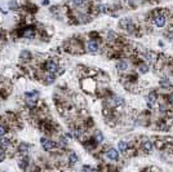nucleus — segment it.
Wrapping results in <instances>:
<instances>
[{
	"instance_id": "f257e3e1",
	"label": "nucleus",
	"mask_w": 173,
	"mask_h": 172,
	"mask_svg": "<svg viewBox=\"0 0 173 172\" xmlns=\"http://www.w3.org/2000/svg\"><path fill=\"white\" fill-rule=\"evenodd\" d=\"M167 22V16L164 13H158V14L154 17V25L156 27H163Z\"/></svg>"
},
{
	"instance_id": "f03ea898",
	"label": "nucleus",
	"mask_w": 173,
	"mask_h": 172,
	"mask_svg": "<svg viewBox=\"0 0 173 172\" xmlns=\"http://www.w3.org/2000/svg\"><path fill=\"white\" fill-rule=\"evenodd\" d=\"M85 48H87V51L89 52V53H97L100 49V45L97 41H94V40H89V41H87V44H85Z\"/></svg>"
},
{
	"instance_id": "7ed1b4c3",
	"label": "nucleus",
	"mask_w": 173,
	"mask_h": 172,
	"mask_svg": "<svg viewBox=\"0 0 173 172\" xmlns=\"http://www.w3.org/2000/svg\"><path fill=\"white\" fill-rule=\"evenodd\" d=\"M58 69H60V67H58V64H57L54 60L47 61V64H45V70H47L48 73H53V74H56V71H57Z\"/></svg>"
},
{
	"instance_id": "20e7f679",
	"label": "nucleus",
	"mask_w": 173,
	"mask_h": 172,
	"mask_svg": "<svg viewBox=\"0 0 173 172\" xmlns=\"http://www.w3.org/2000/svg\"><path fill=\"white\" fill-rule=\"evenodd\" d=\"M110 105L114 106V108H117V106H122L124 105V100L122 97H117V96H114L112 98H110Z\"/></svg>"
},
{
	"instance_id": "39448f33",
	"label": "nucleus",
	"mask_w": 173,
	"mask_h": 172,
	"mask_svg": "<svg viewBox=\"0 0 173 172\" xmlns=\"http://www.w3.org/2000/svg\"><path fill=\"white\" fill-rule=\"evenodd\" d=\"M106 155L109 159L111 161H117L119 159V151L116 150V149H109V150L106 151Z\"/></svg>"
},
{
	"instance_id": "423d86ee",
	"label": "nucleus",
	"mask_w": 173,
	"mask_h": 172,
	"mask_svg": "<svg viewBox=\"0 0 173 172\" xmlns=\"http://www.w3.org/2000/svg\"><path fill=\"white\" fill-rule=\"evenodd\" d=\"M41 146H43L44 150H52L54 148V144L49 138H41Z\"/></svg>"
},
{
	"instance_id": "0eeeda50",
	"label": "nucleus",
	"mask_w": 173,
	"mask_h": 172,
	"mask_svg": "<svg viewBox=\"0 0 173 172\" xmlns=\"http://www.w3.org/2000/svg\"><path fill=\"white\" fill-rule=\"evenodd\" d=\"M142 148L146 153H151L152 151V142L149 140V138H145V141L142 142Z\"/></svg>"
},
{
	"instance_id": "6e6552de",
	"label": "nucleus",
	"mask_w": 173,
	"mask_h": 172,
	"mask_svg": "<svg viewBox=\"0 0 173 172\" xmlns=\"http://www.w3.org/2000/svg\"><path fill=\"white\" fill-rule=\"evenodd\" d=\"M117 150L120 151V153H125L127 150H128V142L127 141H119V144H117Z\"/></svg>"
},
{
	"instance_id": "1a4fd4ad",
	"label": "nucleus",
	"mask_w": 173,
	"mask_h": 172,
	"mask_svg": "<svg viewBox=\"0 0 173 172\" xmlns=\"http://www.w3.org/2000/svg\"><path fill=\"white\" fill-rule=\"evenodd\" d=\"M116 69L119 70V71H125V70H128V62L127 61H119V62L116 64Z\"/></svg>"
},
{
	"instance_id": "9d476101",
	"label": "nucleus",
	"mask_w": 173,
	"mask_h": 172,
	"mask_svg": "<svg viewBox=\"0 0 173 172\" xmlns=\"http://www.w3.org/2000/svg\"><path fill=\"white\" fill-rule=\"evenodd\" d=\"M54 79H56V76H54L53 73H48L47 75L44 76V83L45 84H52L54 82Z\"/></svg>"
},
{
	"instance_id": "9b49d317",
	"label": "nucleus",
	"mask_w": 173,
	"mask_h": 172,
	"mask_svg": "<svg viewBox=\"0 0 173 172\" xmlns=\"http://www.w3.org/2000/svg\"><path fill=\"white\" fill-rule=\"evenodd\" d=\"M0 146H1V148L11 146V140H9L8 137H3V136H1V138H0Z\"/></svg>"
},
{
	"instance_id": "f8f14e48",
	"label": "nucleus",
	"mask_w": 173,
	"mask_h": 172,
	"mask_svg": "<svg viewBox=\"0 0 173 172\" xmlns=\"http://www.w3.org/2000/svg\"><path fill=\"white\" fill-rule=\"evenodd\" d=\"M156 95L154 92H151V93H149V96H147V103L149 105H154V103L156 102Z\"/></svg>"
},
{
	"instance_id": "ddd939ff",
	"label": "nucleus",
	"mask_w": 173,
	"mask_h": 172,
	"mask_svg": "<svg viewBox=\"0 0 173 172\" xmlns=\"http://www.w3.org/2000/svg\"><path fill=\"white\" fill-rule=\"evenodd\" d=\"M132 25V21H130L129 18H124L120 21V27L122 29H128V26Z\"/></svg>"
},
{
	"instance_id": "4468645a",
	"label": "nucleus",
	"mask_w": 173,
	"mask_h": 172,
	"mask_svg": "<svg viewBox=\"0 0 173 172\" xmlns=\"http://www.w3.org/2000/svg\"><path fill=\"white\" fill-rule=\"evenodd\" d=\"M28 149H30V146H28L27 144H21L18 146V151L22 154H27L28 153Z\"/></svg>"
},
{
	"instance_id": "2eb2a0df",
	"label": "nucleus",
	"mask_w": 173,
	"mask_h": 172,
	"mask_svg": "<svg viewBox=\"0 0 173 172\" xmlns=\"http://www.w3.org/2000/svg\"><path fill=\"white\" fill-rule=\"evenodd\" d=\"M30 164V159L27 157H23L21 161H19V167L21 168H27V166Z\"/></svg>"
},
{
	"instance_id": "dca6fc26",
	"label": "nucleus",
	"mask_w": 173,
	"mask_h": 172,
	"mask_svg": "<svg viewBox=\"0 0 173 172\" xmlns=\"http://www.w3.org/2000/svg\"><path fill=\"white\" fill-rule=\"evenodd\" d=\"M68 162H70L71 164H75V163H78L79 162V157H78L75 153H71L70 155H68Z\"/></svg>"
},
{
	"instance_id": "f3484780",
	"label": "nucleus",
	"mask_w": 173,
	"mask_h": 172,
	"mask_svg": "<svg viewBox=\"0 0 173 172\" xmlns=\"http://www.w3.org/2000/svg\"><path fill=\"white\" fill-rule=\"evenodd\" d=\"M138 71H140L141 74L149 73V65H146V64H140V65H138Z\"/></svg>"
},
{
	"instance_id": "a211bd4d",
	"label": "nucleus",
	"mask_w": 173,
	"mask_h": 172,
	"mask_svg": "<svg viewBox=\"0 0 173 172\" xmlns=\"http://www.w3.org/2000/svg\"><path fill=\"white\" fill-rule=\"evenodd\" d=\"M146 61H147V62H155V60H156V56L154 53H152V52H149V53H146Z\"/></svg>"
},
{
	"instance_id": "6ab92c4d",
	"label": "nucleus",
	"mask_w": 173,
	"mask_h": 172,
	"mask_svg": "<svg viewBox=\"0 0 173 172\" xmlns=\"http://www.w3.org/2000/svg\"><path fill=\"white\" fill-rule=\"evenodd\" d=\"M34 36H35V31L31 30V29H28V30L23 32V38H34Z\"/></svg>"
},
{
	"instance_id": "aec40b11",
	"label": "nucleus",
	"mask_w": 173,
	"mask_h": 172,
	"mask_svg": "<svg viewBox=\"0 0 173 172\" xmlns=\"http://www.w3.org/2000/svg\"><path fill=\"white\" fill-rule=\"evenodd\" d=\"M94 138H96V142H102L103 141V135L101 131H96V136H94Z\"/></svg>"
},
{
	"instance_id": "412c9836",
	"label": "nucleus",
	"mask_w": 173,
	"mask_h": 172,
	"mask_svg": "<svg viewBox=\"0 0 173 172\" xmlns=\"http://www.w3.org/2000/svg\"><path fill=\"white\" fill-rule=\"evenodd\" d=\"M73 1V4H75L76 6H81L85 4V0H71Z\"/></svg>"
},
{
	"instance_id": "4be33fe9",
	"label": "nucleus",
	"mask_w": 173,
	"mask_h": 172,
	"mask_svg": "<svg viewBox=\"0 0 173 172\" xmlns=\"http://www.w3.org/2000/svg\"><path fill=\"white\" fill-rule=\"evenodd\" d=\"M4 158H5V151L3 148H0V162L4 161Z\"/></svg>"
},
{
	"instance_id": "5701e85b",
	"label": "nucleus",
	"mask_w": 173,
	"mask_h": 172,
	"mask_svg": "<svg viewBox=\"0 0 173 172\" xmlns=\"http://www.w3.org/2000/svg\"><path fill=\"white\" fill-rule=\"evenodd\" d=\"M5 132H6V128L4 127V126L0 124V137H1V136H4V135H5Z\"/></svg>"
}]
</instances>
